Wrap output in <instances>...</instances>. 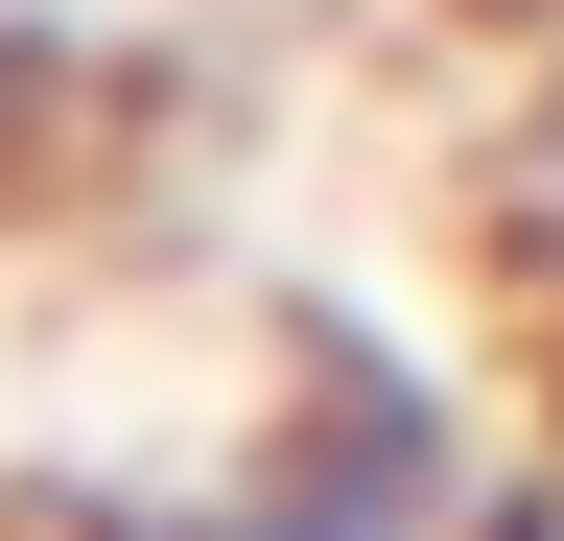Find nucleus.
Segmentation results:
<instances>
[{
    "label": "nucleus",
    "instance_id": "nucleus-1",
    "mask_svg": "<svg viewBox=\"0 0 564 541\" xmlns=\"http://www.w3.org/2000/svg\"><path fill=\"white\" fill-rule=\"evenodd\" d=\"M141 541H447V424H306V447H259L236 495H188V518H141Z\"/></svg>",
    "mask_w": 564,
    "mask_h": 541
},
{
    "label": "nucleus",
    "instance_id": "nucleus-2",
    "mask_svg": "<svg viewBox=\"0 0 564 541\" xmlns=\"http://www.w3.org/2000/svg\"><path fill=\"white\" fill-rule=\"evenodd\" d=\"M518 236H541V283H564V72H541V118H518Z\"/></svg>",
    "mask_w": 564,
    "mask_h": 541
}]
</instances>
